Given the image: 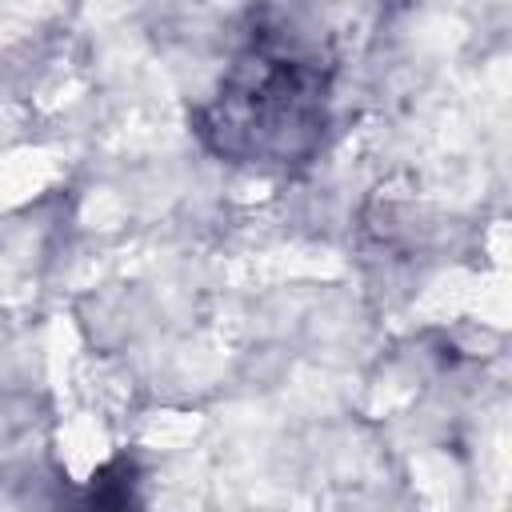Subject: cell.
Instances as JSON below:
<instances>
[{"label": "cell", "instance_id": "obj_1", "mask_svg": "<svg viewBox=\"0 0 512 512\" xmlns=\"http://www.w3.org/2000/svg\"><path fill=\"white\" fill-rule=\"evenodd\" d=\"M332 68L284 32H252L192 112L204 148L244 168H300L328 132Z\"/></svg>", "mask_w": 512, "mask_h": 512}]
</instances>
